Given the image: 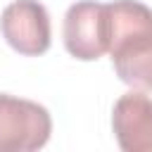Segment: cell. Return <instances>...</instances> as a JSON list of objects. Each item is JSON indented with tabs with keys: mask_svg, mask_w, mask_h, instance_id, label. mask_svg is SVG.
I'll return each instance as SVG.
<instances>
[{
	"mask_svg": "<svg viewBox=\"0 0 152 152\" xmlns=\"http://www.w3.org/2000/svg\"><path fill=\"white\" fill-rule=\"evenodd\" d=\"M114 74L133 90H152V10L138 0L107 2Z\"/></svg>",
	"mask_w": 152,
	"mask_h": 152,
	"instance_id": "6da1fadb",
	"label": "cell"
},
{
	"mask_svg": "<svg viewBox=\"0 0 152 152\" xmlns=\"http://www.w3.org/2000/svg\"><path fill=\"white\" fill-rule=\"evenodd\" d=\"M50 133L52 119L43 104L0 93V152L40 150Z\"/></svg>",
	"mask_w": 152,
	"mask_h": 152,
	"instance_id": "7a4b0ae2",
	"label": "cell"
},
{
	"mask_svg": "<svg viewBox=\"0 0 152 152\" xmlns=\"http://www.w3.org/2000/svg\"><path fill=\"white\" fill-rule=\"evenodd\" d=\"M64 48L81 62L100 59L109 48L107 5L95 0H78L64 14Z\"/></svg>",
	"mask_w": 152,
	"mask_h": 152,
	"instance_id": "3957f363",
	"label": "cell"
},
{
	"mask_svg": "<svg viewBox=\"0 0 152 152\" xmlns=\"http://www.w3.org/2000/svg\"><path fill=\"white\" fill-rule=\"evenodd\" d=\"M0 33L14 52L38 57L48 52L52 40L50 14L38 0H14L0 14Z\"/></svg>",
	"mask_w": 152,
	"mask_h": 152,
	"instance_id": "277c9868",
	"label": "cell"
},
{
	"mask_svg": "<svg viewBox=\"0 0 152 152\" xmlns=\"http://www.w3.org/2000/svg\"><path fill=\"white\" fill-rule=\"evenodd\" d=\"M112 131L124 152H152V97L131 90L114 102Z\"/></svg>",
	"mask_w": 152,
	"mask_h": 152,
	"instance_id": "5b68a950",
	"label": "cell"
}]
</instances>
